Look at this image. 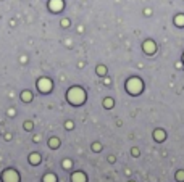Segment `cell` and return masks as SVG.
Returning a JSON list of instances; mask_svg holds the SVG:
<instances>
[{
    "mask_svg": "<svg viewBox=\"0 0 184 182\" xmlns=\"http://www.w3.org/2000/svg\"><path fill=\"white\" fill-rule=\"evenodd\" d=\"M68 98H70L73 103H81L84 100V92L81 89H71V92L68 94Z\"/></svg>",
    "mask_w": 184,
    "mask_h": 182,
    "instance_id": "obj_1",
    "label": "cell"
},
{
    "mask_svg": "<svg viewBox=\"0 0 184 182\" xmlns=\"http://www.w3.org/2000/svg\"><path fill=\"white\" fill-rule=\"evenodd\" d=\"M128 89H129V92H139L141 90V82H139V79H131V81L128 82Z\"/></svg>",
    "mask_w": 184,
    "mask_h": 182,
    "instance_id": "obj_2",
    "label": "cell"
},
{
    "mask_svg": "<svg viewBox=\"0 0 184 182\" xmlns=\"http://www.w3.org/2000/svg\"><path fill=\"white\" fill-rule=\"evenodd\" d=\"M61 7H63L61 0H52V2H50V8L53 10V11H58Z\"/></svg>",
    "mask_w": 184,
    "mask_h": 182,
    "instance_id": "obj_3",
    "label": "cell"
},
{
    "mask_svg": "<svg viewBox=\"0 0 184 182\" xmlns=\"http://www.w3.org/2000/svg\"><path fill=\"white\" fill-rule=\"evenodd\" d=\"M39 86H41V89L44 90V92H47V90H49V89L52 87V84H50V82L47 81V79H42V81L39 82Z\"/></svg>",
    "mask_w": 184,
    "mask_h": 182,
    "instance_id": "obj_4",
    "label": "cell"
},
{
    "mask_svg": "<svg viewBox=\"0 0 184 182\" xmlns=\"http://www.w3.org/2000/svg\"><path fill=\"white\" fill-rule=\"evenodd\" d=\"M144 47H145V50L149 48V52L152 53V50H153V45H152V44H145V45H144Z\"/></svg>",
    "mask_w": 184,
    "mask_h": 182,
    "instance_id": "obj_5",
    "label": "cell"
},
{
    "mask_svg": "<svg viewBox=\"0 0 184 182\" xmlns=\"http://www.w3.org/2000/svg\"><path fill=\"white\" fill-rule=\"evenodd\" d=\"M31 161H34V163H36V161H39V156H36V155H32V156H31Z\"/></svg>",
    "mask_w": 184,
    "mask_h": 182,
    "instance_id": "obj_6",
    "label": "cell"
},
{
    "mask_svg": "<svg viewBox=\"0 0 184 182\" xmlns=\"http://www.w3.org/2000/svg\"><path fill=\"white\" fill-rule=\"evenodd\" d=\"M23 98H26V100H29V98H31V95H29V94H23Z\"/></svg>",
    "mask_w": 184,
    "mask_h": 182,
    "instance_id": "obj_7",
    "label": "cell"
},
{
    "mask_svg": "<svg viewBox=\"0 0 184 182\" xmlns=\"http://www.w3.org/2000/svg\"><path fill=\"white\" fill-rule=\"evenodd\" d=\"M184 23V18H178V24H182Z\"/></svg>",
    "mask_w": 184,
    "mask_h": 182,
    "instance_id": "obj_8",
    "label": "cell"
}]
</instances>
